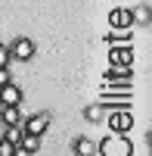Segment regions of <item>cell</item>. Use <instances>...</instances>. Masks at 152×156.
<instances>
[{
  "label": "cell",
  "instance_id": "cell-15",
  "mask_svg": "<svg viewBox=\"0 0 152 156\" xmlns=\"http://www.w3.org/2000/svg\"><path fill=\"white\" fill-rule=\"evenodd\" d=\"M131 16H134V25H149V6L143 3V6H137V9H131Z\"/></svg>",
  "mask_w": 152,
  "mask_h": 156
},
{
  "label": "cell",
  "instance_id": "cell-1",
  "mask_svg": "<svg viewBox=\"0 0 152 156\" xmlns=\"http://www.w3.org/2000/svg\"><path fill=\"white\" fill-rule=\"evenodd\" d=\"M96 150H99V156H131L134 144L127 140V134H106Z\"/></svg>",
  "mask_w": 152,
  "mask_h": 156
},
{
  "label": "cell",
  "instance_id": "cell-10",
  "mask_svg": "<svg viewBox=\"0 0 152 156\" xmlns=\"http://www.w3.org/2000/svg\"><path fill=\"white\" fill-rule=\"evenodd\" d=\"M0 125H3V128L22 125V112H19V106H0Z\"/></svg>",
  "mask_w": 152,
  "mask_h": 156
},
{
  "label": "cell",
  "instance_id": "cell-8",
  "mask_svg": "<svg viewBox=\"0 0 152 156\" xmlns=\"http://www.w3.org/2000/svg\"><path fill=\"white\" fill-rule=\"evenodd\" d=\"M109 66H134V47H112Z\"/></svg>",
  "mask_w": 152,
  "mask_h": 156
},
{
  "label": "cell",
  "instance_id": "cell-18",
  "mask_svg": "<svg viewBox=\"0 0 152 156\" xmlns=\"http://www.w3.org/2000/svg\"><path fill=\"white\" fill-rule=\"evenodd\" d=\"M9 66V50H6V44H0V69H6Z\"/></svg>",
  "mask_w": 152,
  "mask_h": 156
},
{
  "label": "cell",
  "instance_id": "cell-12",
  "mask_svg": "<svg viewBox=\"0 0 152 156\" xmlns=\"http://www.w3.org/2000/svg\"><path fill=\"white\" fill-rule=\"evenodd\" d=\"M84 119H87V122H103V119H106V109L99 106V103H93V106H84Z\"/></svg>",
  "mask_w": 152,
  "mask_h": 156
},
{
  "label": "cell",
  "instance_id": "cell-19",
  "mask_svg": "<svg viewBox=\"0 0 152 156\" xmlns=\"http://www.w3.org/2000/svg\"><path fill=\"white\" fill-rule=\"evenodd\" d=\"M12 156H31L28 150H22V147H16V150H12Z\"/></svg>",
  "mask_w": 152,
  "mask_h": 156
},
{
  "label": "cell",
  "instance_id": "cell-2",
  "mask_svg": "<svg viewBox=\"0 0 152 156\" xmlns=\"http://www.w3.org/2000/svg\"><path fill=\"white\" fill-rule=\"evenodd\" d=\"M106 119H109V131L112 134H127L134 128V112L131 109H109Z\"/></svg>",
  "mask_w": 152,
  "mask_h": 156
},
{
  "label": "cell",
  "instance_id": "cell-16",
  "mask_svg": "<svg viewBox=\"0 0 152 156\" xmlns=\"http://www.w3.org/2000/svg\"><path fill=\"white\" fill-rule=\"evenodd\" d=\"M22 150H28L31 156L37 153V150H41V137H31V134H22V144H19Z\"/></svg>",
  "mask_w": 152,
  "mask_h": 156
},
{
  "label": "cell",
  "instance_id": "cell-7",
  "mask_svg": "<svg viewBox=\"0 0 152 156\" xmlns=\"http://www.w3.org/2000/svg\"><path fill=\"white\" fill-rule=\"evenodd\" d=\"M103 81H134V66H109L103 72Z\"/></svg>",
  "mask_w": 152,
  "mask_h": 156
},
{
  "label": "cell",
  "instance_id": "cell-3",
  "mask_svg": "<svg viewBox=\"0 0 152 156\" xmlns=\"http://www.w3.org/2000/svg\"><path fill=\"white\" fill-rule=\"evenodd\" d=\"M9 50V59H19V62H28L34 53H37V44L31 41V37H16V41L6 44Z\"/></svg>",
  "mask_w": 152,
  "mask_h": 156
},
{
  "label": "cell",
  "instance_id": "cell-11",
  "mask_svg": "<svg viewBox=\"0 0 152 156\" xmlns=\"http://www.w3.org/2000/svg\"><path fill=\"white\" fill-rule=\"evenodd\" d=\"M71 150H74V156H93L96 153V144H93L90 137H74Z\"/></svg>",
  "mask_w": 152,
  "mask_h": 156
},
{
  "label": "cell",
  "instance_id": "cell-6",
  "mask_svg": "<svg viewBox=\"0 0 152 156\" xmlns=\"http://www.w3.org/2000/svg\"><path fill=\"white\" fill-rule=\"evenodd\" d=\"M131 84H134V81H109V84H106V97H103V103L131 100V97H134V94H131Z\"/></svg>",
  "mask_w": 152,
  "mask_h": 156
},
{
  "label": "cell",
  "instance_id": "cell-17",
  "mask_svg": "<svg viewBox=\"0 0 152 156\" xmlns=\"http://www.w3.org/2000/svg\"><path fill=\"white\" fill-rule=\"evenodd\" d=\"M6 84H12V72H9V66L0 69V87H6Z\"/></svg>",
  "mask_w": 152,
  "mask_h": 156
},
{
  "label": "cell",
  "instance_id": "cell-5",
  "mask_svg": "<svg viewBox=\"0 0 152 156\" xmlns=\"http://www.w3.org/2000/svg\"><path fill=\"white\" fill-rule=\"evenodd\" d=\"M134 28V16L127 6H115L109 12V31H131Z\"/></svg>",
  "mask_w": 152,
  "mask_h": 156
},
{
  "label": "cell",
  "instance_id": "cell-9",
  "mask_svg": "<svg viewBox=\"0 0 152 156\" xmlns=\"http://www.w3.org/2000/svg\"><path fill=\"white\" fill-rule=\"evenodd\" d=\"M19 103H22V90H19L16 81L0 87V106H19Z\"/></svg>",
  "mask_w": 152,
  "mask_h": 156
},
{
  "label": "cell",
  "instance_id": "cell-4",
  "mask_svg": "<svg viewBox=\"0 0 152 156\" xmlns=\"http://www.w3.org/2000/svg\"><path fill=\"white\" fill-rule=\"evenodd\" d=\"M22 134H31V137H44V131L50 128V112H34L28 119H22Z\"/></svg>",
  "mask_w": 152,
  "mask_h": 156
},
{
  "label": "cell",
  "instance_id": "cell-13",
  "mask_svg": "<svg viewBox=\"0 0 152 156\" xmlns=\"http://www.w3.org/2000/svg\"><path fill=\"white\" fill-rule=\"evenodd\" d=\"M0 137H3L6 144L19 147V144H22V128H19V125H12V128H3V134H0Z\"/></svg>",
  "mask_w": 152,
  "mask_h": 156
},
{
  "label": "cell",
  "instance_id": "cell-14",
  "mask_svg": "<svg viewBox=\"0 0 152 156\" xmlns=\"http://www.w3.org/2000/svg\"><path fill=\"white\" fill-rule=\"evenodd\" d=\"M127 37H131V31H109V34H106V44H115V47H131V44H127Z\"/></svg>",
  "mask_w": 152,
  "mask_h": 156
}]
</instances>
